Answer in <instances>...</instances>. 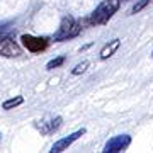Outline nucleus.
Segmentation results:
<instances>
[{
    "label": "nucleus",
    "mask_w": 153,
    "mask_h": 153,
    "mask_svg": "<svg viewBox=\"0 0 153 153\" xmlns=\"http://www.w3.org/2000/svg\"><path fill=\"white\" fill-rule=\"evenodd\" d=\"M119 5H121V0H104V2H100L95 7V10L90 14L87 22L90 26H104L112 19L116 12L119 10Z\"/></svg>",
    "instance_id": "obj_1"
},
{
    "label": "nucleus",
    "mask_w": 153,
    "mask_h": 153,
    "mask_svg": "<svg viewBox=\"0 0 153 153\" xmlns=\"http://www.w3.org/2000/svg\"><path fill=\"white\" fill-rule=\"evenodd\" d=\"M80 31H82V24L76 22L71 16H65L61 19V24H60V27H58V31L55 33L53 39L58 41V43L68 41V39H71V38H76V36L80 34Z\"/></svg>",
    "instance_id": "obj_2"
},
{
    "label": "nucleus",
    "mask_w": 153,
    "mask_h": 153,
    "mask_svg": "<svg viewBox=\"0 0 153 153\" xmlns=\"http://www.w3.org/2000/svg\"><path fill=\"white\" fill-rule=\"evenodd\" d=\"M129 145H131V136L129 134H117V136L111 138L109 141L105 143L102 152L104 153H121V152H126V148Z\"/></svg>",
    "instance_id": "obj_3"
},
{
    "label": "nucleus",
    "mask_w": 153,
    "mask_h": 153,
    "mask_svg": "<svg viewBox=\"0 0 153 153\" xmlns=\"http://www.w3.org/2000/svg\"><path fill=\"white\" fill-rule=\"evenodd\" d=\"M22 46L31 51V53H41L48 48V38H38V36H31V34H22L21 36Z\"/></svg>",
    "instance_id": "obj_4"
},
{
    "label": "nucleus",
    "mask_w": 153,
    "mask_h": 153,
    "mask_svg": "<svg viewBox=\"0 0 153 153\" xmlns=\"http://www.w3.org/2000/svg\"><path fill=\"white\" fill-rule=\"evenodd\" d=\"M0 55L5 58H16V56L22 55V49L12 38L4 36V38H0Z\"/></svg>",
    "instance_id": "obj_5"
},
{
    "label": "nucleus",
    "mask_w": 153,
    "mask_h": 153,
    "mask_svg": "<svg viewBox=\"0 0 153 153\" xmlns=\"http://www.w3.org/2000/svg\"><path fill=\"white\" fill-rule=\"evenodd\" d=\"M83 134H85V129L82 128V129L71 133V134H68V136L58 140V141L51 146V150H49V152H51V153H61V152H65V150H68V146H71V145H73V143H75L80 136H83Z\"/></svg>",
    "instance_id": "obj_6"
},
{
    "label": "nucleus",
    "mask_w": 153,
    "mask_h": 153,
    "mask_svg": "<svg viewBox=\"0 0 153 153\" xmlns=\"http://www.w3.org/2000/svg\"><path fill=\"white\" fill-rule=\"evenodd\" d=\"M61 117L60 116H56V117H53V119H48V121H41L39 123V131L43 133V134H51V133H55L58 128H60L61 124Z\"/></svg>",
    "instance_id": "obj_7"
},
{
    "label": "nucleus",
    "mask_w": 153,
    "mask_h": 153,
    "mask_svg": "<svg viewBox=\"0 0 153 153\" xmlns=\"http://www.w3.org/2000/svg\"><path fill=\"white\" fill-rule=\"evenodd\" d=\"M119 46H121V39H112V41H109V43L102 48V51H100V60H107V58H111V56L119 49Z\"/></svg>",
    "instance_id": "obj_8"
},
{
    "label": "nucleus",
    "mask_w": 153,
    "mask_h": 153,
    "mask_svg": "<svg viewBox=\"0 0 153 153\" xmlns=\"http://www.w3.org/2000/svg\"><path fill=\"white\" fill-rule=\"evenodd\" d=\"M22 102H24V99H22L21 95H16V97H12V99H9V100H5V102L2 104V109H5V111L14 109V107H17V105H21Z\"/></svg>",
    "instance_id": "obj_9"
},
{
    "label": "nucleus",
    "mask_w": 153,
    "mask_h": 153,
    "mask_svg": "<svg viewBox=\"0 0 153 153\" xmlns=\"http://www.w3.org/2000/svg\"><path fill=\"white\" fill-rule=\"evenodd\" d=\"M150 2H152V0H136V4L131 7L129 14H131V16H134V14H138V12H141L143 9H145V7L150 4Z\"/></svg>",
    "instance_id": "obj_10"
},
{
    "label": "nucleus",
    "mask_w": 153,
    "mask_h": 153,
    "mask_svg": "<svg viewBox=\"0 0 153 153\" xmlns=\"http://www.w3.org/2000/svg\"><path fill=\"white\" fill-rule=\"evenodd\" d=\"M63 63H65V56H58V58H55V60L48 61L46 68H48V70H53V68H58V66H61Z\"/></svg>",
    "instance_id": "obj_11"
},
{
    "label": "nucleus",
    "mask_w": 153,
    "mask_h": 153,
    "mask_svg": "<svg viewBox=\"0 0 153 153\" xmlns=\"http://www.w3.org/2000/svg\"><path fill=\"white\" fill-rule=\"evenodd\" d=\"M88 65H90L88 61H82V63H78V65L71 70V75H80V73H83V71L88 68Z\"/></svg>",
    "instance_id": "obj_12"
},
{
    "label": "nucleus",
    "mask_w": 153,
    "mask_h": 153,
    "mask_svg": "<svg viewBox=\"0 0 153 153\" xmlns=\"http://www.w3.org/2000/svg\"><path fill=\"white\" fill-rule=\"evenodd\" d=\"M0 136H2V134H0Z\"/></svg>",
    "instance_id": "obj_13"
}]
</instances>
